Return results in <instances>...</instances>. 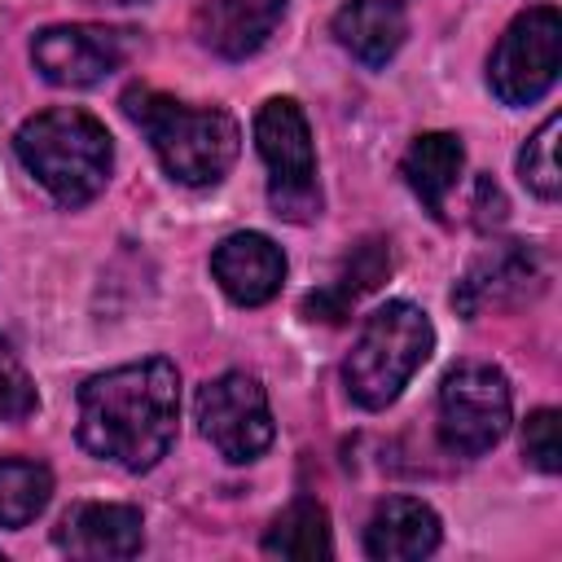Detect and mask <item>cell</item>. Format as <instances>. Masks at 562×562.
Returning a JSON list of instances; mask_svg holds the SVG:
<instances>
[{"instance_id": "obj_14", "label": "cell", "mask_w": 562, "mask_h": 562, "mask_svg": "<svg viewBox=\"0 0 562 562\" xmlns=\"http://www.w3.org/2000/svg\"><path fill=\"white\" fill-rule=\"evenodd\" d=\"M443 540L439 514L417 496H386L364 522V553L373 562H417Z\"/></svg>"}, {"instance_id": "obj_9", "label": "cell", "mask_w": 562, "mask_h": 562, "mask_svg": "<svg viewBox=\"0 0 562 562\" xmlns=\"http://www.w3.org/2000/svg\"><path fill=\"white\" fill-rule=\"evenodd\" d=\"M549 281L544 255L531 241H496L487 246L457 281L452 290V307L474 321L483 312H509L522 307L527 299H536Z\"/></svg>"}, {"instance_id": "obj_2", "label": "cell", "mask_w": 562, "mask_h": 562, "mask_svg": "<svg viewBox=\"0 0 562 562\" xmlns=\"http://www.w3.org/2000/svg\"><path fill=\"white\" fill-rule=\"evenodd\" d=\"M123 114L149 136L162 171L176 184L206 189L228 176L241 149V127L224 105H189L158 88H127Z\"/></svg>"}, {"instance_id": "obj_17", "label": "cell", "mask_w": 562, "mask_h": 562, "mask_svg": "<svg viewBox=\"0 0 562 562\" xmlns=\"http://www.w3.org/2000/svg\"><path fill=\"white\" fill-rule=\"evenodd\" d=\"M400 171H404V184L413 189V198H417L435 220H443L448 198H452V189H457V180H461V171H465V145H461V136H452V132H422V136H413V145L404 149Z\"/></svg>"}, {"instance_id": "obj_5", "label": "cell", "mask_w": 562, "mask_h": 562, "mask_svg": "<svg viewBox=\"0 0 562 562\" xmlns=\"http://www.w3.org/2000/svg\"><path fill=\"white\" fill-rule=\"evenodd\" d=\"M255 149L268 167V206L277 220L312 224L321 215V180L307 114L294 97H268L255 114Z\"/></svg>"}, {"instance_id": "obj_6", "label": "cell", "mask_w": 562, "mask_h": 562, "mask_svg": "<svg viewBox=\"0 0 562 562\" xmlns=\"http://www.w3.org/2000/svg\"><path fill=\"white\" fill-rule=\"evenodd\" d=\"M509 413H514L509 378L496 364L465 360L443 373L435 426H439V443L452 457H483L487 448H496L509 430Z\"/></svg>"}, {"instance_id": "obj_4", "label": "cell", "mask_w": 562, "mask_h": 562, "mask_svg": "<svg viewBox=\"0 0 562 562\" xmlns=\"http://www.w3.org/2000/svg\"><path fill=\"white\" fill-rule=\"evenodd\" d=\"M435 351V325L430 316L408 299H386L373 307L360 325V338L351 342L342 360L347 395L360 408H386L400 400L408 378L430 360Z\"/></svg>"}, {"instance_id": "obj_22", "label": "cell", "mask_w": 562, "mask_h": 562, "mask_svg": "<svg viewBox=\"0 0 562 562\" xmlns=\"http://www.w3.org/2000/svg\"><path fill=\"white\" fill-rule=\"evenodd\" d=\"M522 457H527V465H536L540 474H558V470H562L558 408H536V413L522 422Z\"/></svg>"}, {"instance_id": "obj_3", "label": "cell", "mask_w": 562, "mask_h": 562, "mask_svg": "<svg viewBox=\"0 0 562 562\" xmlns=\"http://www.w3.org/2000/svg\"><path fill=\"white\" fill-rule=\"evenodd\" d=\"M13 149L22 167L53 193L57 206L92 202L114 171V140L105 123L75 105H53L31 114L18 127Z\"/></svg>"}, {"instance_id": "obj_20", "label": "cell", "mask_w": 562, "mask_h": 562, "mask_svg": "<svg viewBox=\"0 0 562 562\" xmlns=\"http://www.w3.org/2000/svg\"><path fill=\"white\" fill-rule=\"evenodd\" d=\"M558 132H562V119H558V114H549V119L527 136V145L518 149V176H522V184H527L536 198H544V202H553V198L562 193V171H558Z\"/></svg>"}, {"instance_id": "obj_1", "label": "cell", "mask_w": 562, "mask_h": 562, "mask_svg": "<svg viewBox=\"0 0 562 562\" xmlns=\"http://www.w3.org/2000/svg\"><path fill=\"white\" fill-rule=\"evenodd\" d=\"M79 443L97 461L132 474L154 470L176 443L180 422V373L167 356H145L105 373H92L79 395Z\"/></svg>"}, {"instance_id": "obj_13", "label": "cell", "mask_w": 562, "mask_h": 562, "mask_svg": "<svg viewBox=\"0 0 562 562\" xmlns=\"http://www.w3.org/2000/svg\"><path fill=\"white\" fill-rule=\"evenodd\" d=\"M285 4L290 0H202L193 13L198 44L215 57L241 61L268 44L277 22L285 18Z\"/></svg>"}, {"instance_id": "obj_11", "label": "cell", "mask_w": 562, "mask_h": 562, "mask_svg": "<svg viewBox=\"0 0 562 562\" xmlns=\"http://www.w3.org/2000/svg\"><path fill=\"white\" fill-rule=\"evenodd\" d=\"M53 544L70 558L83 562H114V558H132L145 544V518L136 505H119V501H79L61 514Z\"/></svg>"}, {"instance_id": "obj_12", "label": "cell", "mask_w": 562, "mask_h": 562, "mask_svg": "<svg viewBox=\"0 0 562 562\" xmlns=\"http://www.w3.org/2000/svg\"><path fill=\"white\" fill-rule=\"evenodd\" d=\"M211 277L237 307H259L277 299L285 281V255L268 233H228L211 250Z\"/></svg>"}, {"instance_id": "obj_7", "label": "cell", "mask_w": 562, "mask_h": 562, "mask_svg": "<svg viewBox=\"0 0 562 562\" xmlns=\"http://www.w3.org/2000/svg\"><path fill=\"white\" fill-rule=\"evenodd\" d=\"M562 18L553 4L522 9L487 57V88L501 105H531L558 83Z\"/></svg>"}, {"instance_id": "obj_8", "label": "cell", "mask_w": 562, "mask_h": 562, "mask_svg": "<svg viewBox=\"0 0 562 562\" xmlns=\"http://www.w3.org/2000/svg\"><path fill=\"white\" fill-rule=\"evenodd\" d=\"M198 426L215 443V452L233 465L263 457L277 435L268 391L246 369H228L198 386Z\"/></svg>"}, {"instance_id": "obj_18", "label": "cell", "mask_w": 562, "mask_h": 562, "mask_svg": "<svg viewBox=\"0 0 562 562\" xmlns=\"http://www.w3.org/2000/svg\"><path fill=\"white\" fill-rule=\"evenodd\" d=\"M263 553L268 558H294V562H316L334 553V536H329V514L321 501L299 496L290 501L272 527L263 531Z\"/></svg>"}, {"instance_id": "obj_15", "label": "cell", "mask_w": 562, "mask_h": 562, "mask_svg": "<svg viewBox=\"0 0 562 562\" xmlns=\"http://www.w3.org/2000/svg\"><path fill=\"white\" fill-rule=\"evenodd\" d=\"M386 272H391V246H386V237H360L347 255H342V263L334 268V277L325 281V285H316L307 299H303V316H312V321H347L351 316V307L369 294V290H378L382 281H386Z\"/></svg>"}, {"instance_id": "obj_10", "label": "cell", "mask_w": 562, "mask_h": 562, "mask_svg": "<svg viewBox=\"0 0 562 562\" xmlns=\"http://www.w3.org/2000/svg\"><path fill=\"white\" fill-rule=\"evenodd\" d=\"M127 57V40L123 31L110 26H92V22H61V26H44L31 40V61L35 70L57 83V88H92L105 75H114Z\"/></svg>"}, {"instance_id": "obj_21", "label": "cell", "mask_w": 562, "mask_h": 562, "mask_svg": "<svg viewBox=\"0 0 562 562\" xmlns=\"http://www.w3.org/2000/svg\"><path fill=\"white\" fill-rule=\"evenodd\" d=\"M40 408L35 382L26 373V364L18 360V351L0 338V422H22Z\"/></svg>"}, {"instance_id": "obj_19", "label": "cell", "mask_w": 562, "mask_h": 562, "mask_svg": "<svg viewBox=\"0 0 562 562\" xmlns=\"http://www.w3.org/2000/svg\"><path fill=\"white\" fill-rule=\"evenodd\" d=\"M53 496V474L31 457H0V527H26L44 514Z\"/></svg>"}, {"instance_id": "obj_16", "label": "cell", "mask_w": 562, "mask_h": 562, "mask_svg": "<svg viewBox=\"0 0 562 562\" xmlns=\"http://www.w3.org/2000/svg\"><path fill=\"white\" fill-rule=\"evenodd\" d=\"M408 35L404 0H347L334 13V40L364 66H386Z\"/></svg>"}]
</instances>
